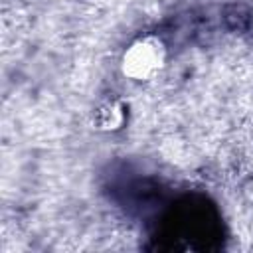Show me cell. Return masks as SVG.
I'll return each mask as SVG.
<instances>
[{
    "label": "cell",
    "mask_w": 253,
    "mask_h": 253,
    "mask_svg": "<svg viewBox=\"0 0 253 253\" xmlns=\"http://www.w3.org/2000/svg\"><path fill=\"white\" fill-rule=\"evenodd\" d=\"M170 51L166 42L152 32L138 34L132 38L119 55L121 75L136 85L154 83L168 67Z\"/></svg>",
    "instance_id": "6da1fadb"
},
{
    "label": "cell",
    "mask_w": 253,
    "mask_h": 253,
    "mask_svg": "<svg viewBox=\"0 0 253 253\" xmlns=\"http://www.w3.org/2000/svg\"><path fill=\"white\" fill-rule=\"evenodd\" d=\"M128 123V107L121 99H107L93 111V126L99 132H119Z\"/></svg>",
    "instance_id": "7a4b0ae2"
}]
</instances>
